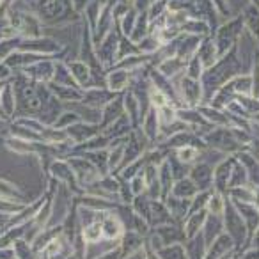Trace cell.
Wrapping results in <instances>:
<instances>
[{
  "instance_id": "25",
  "label": "cell",
  "mask_w": 259,
  "mask_h": 259,
  "mask_svg": "<svg viewBox=\"0 0 259 259\" xmlns=\"http://www.w3.org/2000/svg\"><path fill=\"white\" fill-rule=\"evenodd\" d=\"M144 247H146V257L144 259H162L156 250H151V248H149L148 245H144Z\"/></svg>"
},
{
  "instance_id": "24",
  "label": "cell",
  "mask_w": 259,
  "mask_h": 259,
  "mask_svg": "<svg viewBox=\"0 0 259 259\" xmlns=\"http://www.w3.org/2000/svg\"><path fill=\"white\" fill-rule=\"evenodd\" d=\"M252 247V248H259V226L255 227V231L252 233V236L248 238V243H247V248Z\"/></svg>"
},
{
  "instance_id": "22",
  "label": "cell",
  "mask_w": 259,
  "mask_h": 259,
  "mask_svg": "<svg viewBox=\"0 0 259 259\" xmlns=\"http://www.w3.org/2000/svg\"><path fill=\"white\" fill-rule=\"evenodd\" d=\"M151 101H153V103H155L156 105V107H158V108H162V107H165V96H163V94L162 93H160V91H153V93H151Z\"/></svg>"
},
{
  "instance_id": "2",
  "label": "cell",
  "mask_w": 259,
  "mask_h": 259,
  "mask_svg": "<svg viewBox=\"0 0 259 259\" xmlns=\"http://www.w3.org/2000/svg\"><path fill=\"white\" fill-rule=\"evenodd\" d=\"M204 141L208 142L209 146H213V148L220 149V151H226V153H234V151H241V149H243V146L238 142L233 128L215 130V132L206 135Z\"/></svg>"
},
{
  "instance_id": "5",
  "label": "cell",
  "mask_w": 259,
  "mask_h": 259,
  "mask_svg": "<svg viewBox=\"0 0 259 259\" xmlns=\"http://www.w3.org/2000/svg\"><path fill=\"white\" fill-rule=\"evenodd\" d=\"M233 250H236V248H234L233 240H231L227 233H222L208 245V248H206V254H204V259H222L224 255H227L229 252H233Z\"/></svg>"
},
{
  "instance_id": "10",
  "label": "cell",
  "mask_w": 259,
  "mask_h": 259,
  "mask_svg": "<svg viewBox=\"0 0 259 259\" xmlns=\"http://www.w3.org/2000/svg\"><path fill=\"white\" fill-rule=\"evenodd\" d=\"M199 194V188L195 187V183L190 178H181V180L174 181L172 188H170V194L172 197L178 199H194Z\"/></svg>"
},
{
  "instance_id": "12",
  "label": "cell",
  "mask_w": 259,
  "mask_h": 259,
  "mask_svg": "<svg viewBox=\"0 0 259 259\" xmlns=\"http://www.w3.org/2000/svg\"><path fill=\"white\" fill-rule=\"evenodd\" d=\"M185 243H187V245H185V248H187L188 259H204V254H206V248H208V245H206L202 233H199L197 236L187 240Z\"/></svg>"
},
{
  "instance_id": "7",
  "label": "cell",
  "mask_w": 259,
  "mask_h": 259,
  "mask_svg": "<svg viewBox=\"0 0 259 259\" xmlns=\"http://www.w3.org/2000/svg\"><path fill=\"white\" fill-rule=\"evenodd\" d=\"M101 231L105 240H119L124 234V224L114 213H105V217L101 219Z\"/></svg>"
},
{
  "instance_id": "17",
  "label": "cell",
  "mask_w": 259,
  "mask_h": 259,
  "mask_svg": "<svg viewBox=\"0 0 259 259\" xmlns=\"http://www.w3.org/2000/svg\"><path fill=\"white\" fill-rule=\"evenodd\" d=\"M158 255L162 259H188L187 255V248L181 243H172V245H165L158 250Z\"/></svg>"
},
{
  "instance_id": "27",
  "label": "cell",
  "mask_w": 259,
  "mask_h": 259,
  "mask_svg": "<svg viewBox=\"0 0 259 259\" xmlns=\"http://www.w3.org/2000/svg\"><path fill=\"white\" fill-rule=\"evenodd\" d=\"M254 119H255V122L259 124V112H255V115H254Z\"/></svg>"
},
{
  "instance_id": "16",
  "label": "cell",
  "mask_w": 259,
  "mask_h": 259,
  "mask_svg": "<svg viewBox=\"0 0 259 259\" xmlns=\"http://www.w3.org/2000/svg\"><path fill=\"white\" fill-rule=\"evenodd\" d=\"M243 185H248V174H247V170H245V167L236 160V163L233 165V170H231L229 190L231 188H236V187H243Z\"/></svg>"
},
{
  "instance_id": "6",
  "label": "cell",
  "mask_w": 259,
  "mask_h": 259,
  "mask_svg": "<svg viewBox=\"0 0 259 259\" xmlns=\"http://www.w3.org/2000/svg\"><path fill=\"white\" fill-rule=\"evenodd\" d=\"M234 204V208L238 209V213L243 219L245 226L248 231V238L252 236V233L255 231V227L259 226V208L252 202H240V201H231ZM248 243V241H247Z\"/></svg>"
},
{
  "instance_id": "21",
  "label": "cell",
  "mask_w": 259,
  "mask_h": 259,
  "mask_svg": "<svg viewBox=\"0 0 259 259\" xmlns=\"http://www.w3.org/2000/svg\"><path fill=\"white\" fill-rule=\"evenodd\" d=\"M204 114H206V117H208V121L217 122V124H227V122H229V119H227L226 115L213 110V108H204Z\"/></svg>"
},
{
  "instance_id": "20",
  "label": "cell",
  "mask_w": 259,
  "mask_h": 259,
  "mask_svg": "<svg viewBox=\"0 0 259 259\" xmlns=\"http://www.w3.org/2000/svg\"><path fill=\"white\" fill-rule=\"evenodd\" d=\"M158 117H155V114H151L148 119L144 121V132L149 139H155L156 137V132H158Z\"/></svg>"
},
{
  "instance_id": "1",
  "label": "cell",
  "mask_w": 259,
  "mask_h": 259,
  "mask_svg": "<svg viewBox=\"0 0 259 259\" xmlns=\"http://www.w3.org/2000/svg\"><path fill=\"white\" fill-rule=\"evenodd\" d=\"M222 222H224V233L229 234L236 252L241 250L243 247H247V241H248L247 226H245L243 219H241V215L238 213V209L234 208V204L231 201H226V209L222 213Z\"/></svg>"
},
{
  "instance_id": "9",
  "label": "cell",
  "mask_w": 259,
  "mask_h": 259,
  "mask_svg": "<svg viewBox=\"0 0 259 259\" xmlns=\"http://www.w3.org/2000/svg\"><path fill=\"white\" fill-rule=\"evenodd\" d=\"M206 219H208V211H206V209H201V211H197V213H190V215L185 219V229H183L185 241L197 236V234L201 233L202 227H204Z\"/></svg>"
},
{
  "instance_id": "13",
  "label": "cell",
  "mask_w": 259,
  "mask_h": 259,
  "mask_svg": "<svg viewBox=\"0 0 259 259\" xmlns=\"http://www.w3.org/2000/svg\"><path fill=\"white\" fill-rule=\"evenodd\" d=\"M156 234L162 238L163 245H172V243H181V241H185V233H183V231L178 229V227H174V226H169V224L158 226Z\"/></svg>"
},
{
  "instance_id": "14",
  "label": "cell",
  "mask_w": 259,
  "mask_h": 259,
  "mask_svg": "<svg viewBox=\"0 0 259 259\" xmlns=\"http://www.w3.org/2000/svg\"><path fill=\"white\" fill-rule=\"evenodd\" d=\"M83 241L85 245H96L103 240V231H101V220H94L89 226H83Z\"/></svg>"
},
{
  "instance_id": "4",
  "label": "cell",
  "mask_w": 259,
  "mask_h": 259,
  "mask_svg": "<svg viewBox=\"0 0 259 259\" xmlns=\"http://www.w3.org/2000/svg\"><path fill=\"white\" fill-rule=\"evenodd\" d=\"M188 172H190V180L195 183L199 192L213 190V167L209 163H197Z\"/></svg>"
},
{
  "instance_id": "18",
  "label": "cell",
  "mask_w": 259,
  "mask_h": 259,
  "mask_svg": "<svg viewBox=\"0 0 259 259\" xmlns=\"http://www.w3.org/2000/svg\"><path fill=\"white\" fill-rule=\"evenodd\" d=\"M226 201H227L226 195L213 190L208 199V204H206V211H208L209 215H222L224 209H226Z\"/></svg>"
},
{
  "instance_id": "15",
  "label": "cell",
  "mask_w": 259,
  "mask_h": 259,
  "mask_svg": "<svg viewBox=\"0 0 259 259\" xmlns=\"http://www.w3.org/2000/svg\"><path fill=\"white\" fill-rule=\"evenodd\" d=\"M226 197H229L231 201H240V202H252L254 204V187L250 183L243 185V187H236L231 188L227 192Z\"/></svg>"
},
{
  "instance_id": "19",
  "label": "cell",
  "mask_w": 259,
  "mask_h": 259,
  "mask_svg": "<svg viewBox=\"0 0 259 259\" xmlns=\"http://www.w3.org/2000/svg\"><path fill=\"white\" fill-rule=\"evenodd\" d=\"M199 155H201V151H199V148H195V146H183V148L176 149V158L180 160V162L187 163V165L195 162V160L199 158Z\"/></svg>"
},
{
  "instance_id": "8",
  "label": "cell",
  "mask_w": 259,
  "mask_h": 259,
  "mask_svg": "<svg viewBox=\"0 0 259 259\" xmlns=\"http://www.w3.org/2000/svg\"><path fill=\"white\" fill-rule=\"evenodd\" d=\"M236 160L245 167V170H247L248 183H250L252 187H257L259 185V160L255 158L254 155H250V153L243 151V149L238 151Z\"/></svg>"
},
{
  "instance_id": "23",
  "label": "cell",
  "mask_w": 259,
  "mask_h": 259,
  "mask_svg": "<svg viewBox=\"0 0 259 259\" xmlns=\"http://www.w3.org/2000/svg\"><path fill=\"white\" fill-rule=\"evenodd\" d=\"M236 259H259V248H252V247H248L247 250H245L241 255H238Z\"/></svg>"
},
{
  "instance_id": "3",
  "label": "cell",
  "mask_w": 259,
  "mask_h": 259,
  "mask_svg": "<svg viewBox=\"0 0 259 259\" xmlns=\"http://www.w3.org/2000/svg\"><path fill=\"white\" fill-rule=\"evenodd\" d=\"M236 163V156H227L222 162L217 163V167L213 169V190L219 192L222 195H227L229 190V178L233 165Z\"/></svg>"
},
{
  "instance_id": "11",
  "label": "cell",
  "mask_w": 259,
  "mask_h": 259,
  "mask_svg": "<svg viewBox=\"0 0 259 259\" xmlns=\"http://www.w3.org/2000/svg\"><path fill=\"white\" fill-rule=\"evenodd\" d=\"M202 236H204L206 245H209L213 240H215L219 234L224 233V222H222V215H209L204 222V227H202Z\"/></svg>"
},
{
  "instance_id": "26",
  "label": "cell",
  "mask_w": 259,
  "mask_h": 259,
  "mask_svg": "<svg viewBox=\"0 0 259 259\" xmlns=\"http://www.w3.org/2000/svg\"><path fill=\"white\" fill-rule=\"evenodd\" d=\"M254 204L259 208V185L257 187H254Z\"/></svg>"
}]
</instances>
